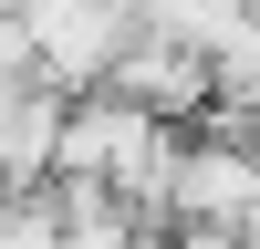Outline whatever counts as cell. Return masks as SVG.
I'll use <instances>...</instances> for the list:
<instances>
[{
    "instance_id": "cell-1",
    "label": "cell",
    "mask_w": 260,
    "mask_h": 249,
    "mask_svg": "<svg viewBox=\"0 0 260 249\" xmlns=\"http://www.w3.org/2000/svg\"><path fill=\"white\" fill-rule=\"evenodd\" d=\"M104 94H115V104H136V114H156V124H177V135H198V124H208V104H219V83H208V62L187 52V42L136 31V42H125V62L104 73Z\"/></svg>"
}]
</instances>
